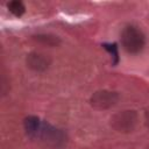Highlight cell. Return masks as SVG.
<instances>
[{"instance_id":"cell-11","label":"cell","mask_w":149,"mask_h":149,"mask_svg":"<svg viewBox=\"0 0 149 149\" xmlns=\"http://www.w3.org/2000/svg\"><path fill=\"white\" fill-rule=\"evenodd\" d=\"M147 149H149V147H148V148H147Z\"/></svg>"},{"instance_id":"cell-5","label":"cell","mask_w":149,"mask_h":149,"mask_svg":"<svg viewBox=\"0 0 149 149\" xmlns=\"http://www.w3.org/2000/svg\"><path fill=\"white\" fill-rule=\"evenodd\" d=\"M26 64L30 70L35 72H44L50 68L51 58L49 55L38 51H31L26 57Z\"/></svg>"},{"instance_id":"cell-6","label":"cell","mask_w":149,"mask_h":149,"mask_svg":"<svg viewBox=\"0 0 149 149\" xmlns=\"http://www.w3.org/2000/svg\"><path fill=\"white\" fill-rule=\"evenodd\" d=\"M41 122L42 120L36 116V115H28L24 118L23 120V128H24V132L26 134L30 137V139H35L38 129H40V126H41Z\"/></svg>"},{"instance_id":"cell-7","label":"cell","mask_w":149,"mask_h":149,"mask_svg":"<svg viewBox=\"0 0 149 149\" xmlns=\"http://www.w3.org/2000/svg\"><path fill=\"white\" fill-rule=\"evenodd\" d=\"M33 38L37 43L42 45H47V47H57L62 42L61 38L54 34H37V35H34Z\"/></svg>"},{"instance_id":"cell-9","label":"cell","mask_w":149,"mask_h":149,"mask_svg":"<svg viewBox=\"0 0 149 149\" xmlns=\"http://www.w3.org/2000/svg\"><path fill=\"white\" fill-rule=\"evenodd\" d=\"M102 47L104 49L111 55V58H112V64L113 65H116L120 61V57H119V47L116 43H102Z\"/></svg>"},{"instance_id":"cell-1","label":"cell","mask_w":149,"mask_h":149,"mask_svg":"<svg viewBox=\"0 0 149 149\" xmlns=\"http://www.w3.org/2000/svg\"><path fill=\"white\" fill-rule=\"evenodd\" d=\"M34 140H38L41 143L52 149H59L65 146L68 137L61 128L42 120L40 129Z\"/></svg>"},{"instance_id":"cell-4","label":"cell","mask_w":149,"mask_h":149,"mask_svg":"<svg viewBox=\"0 0 149 149\" xmlns=\"http://www.w3.org/2000/svg\"><path fill=\"white\" fill-rule=\"evenodd\" d=\"M120 99V94L112 90H98L90 98V105L99 111L113 107Z\"/></svg>"},{"instance_id":"cell-2","label":"cell","mask_w":149,"mask_h":149,"mask_svg":"<svg viewBox=\"0 0 149 149\" xmlns=\"http://www.w3.org/2000/svg\"><path fill=\"white\" fill-rule=\"evenodd\" d=\"M120 41L123 50L130 55L141 52L146 45V36L142 30L133 24L126 26L120 35Z\"/></svg>"},{"instance_id":"cell-10","label":"cell","mask_w":149,"mask_h":149,"mask_svg":"<svg viewBox=\"0 0 149 149\" xmlns=\"http://www.w3.org/2000/svg\"><path fill=\"white\" fill-rule=\"evenodd\" d=\"M146 120H147V121H146V123H147V127L149 128V111L146 113Z\"/></svg>"},{"instance_id":"cell-3","label":"cell","mask_w":149,"mask_h":149,"mask_svg":"<svg viewBox=\"0 0 149 149\" xmlns=\"http://www.w3.org/2000/svg\"><path fill=\"white\" fill-rule=\"evenodd\" d=\"M139 122V114L134 109H123L116 112L111 118V126L119 133H130L135 129Z\"/></svg>"},{"instance_id":"cell-8","label":"cell","mask_w":149,"mask_h":149,"mask_svg":"<svg viewBox=\"0 0 149 149\" xmlns=\"http://www.w3.org/2000/svg\"><path fill=\"white\" fill-rule=\"evenodd\" d=\"M7 8H8V10L13 14V15H15V16H22L23 14H24V12H26V7H24V5H23V2L22 1H19V0H14V1H9L8 3H7Z\"/></svg>"}]
</instances>
